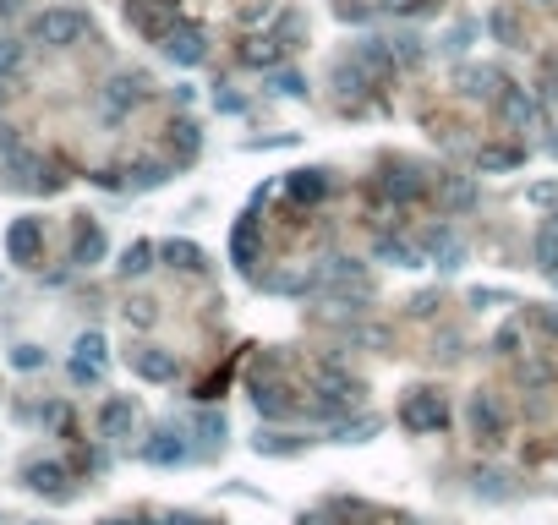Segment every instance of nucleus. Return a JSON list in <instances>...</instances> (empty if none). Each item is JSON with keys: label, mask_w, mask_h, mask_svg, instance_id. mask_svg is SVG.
I'll return each mask as SVG.
<instances>
[{"label": "nucleus", "mask_w": 558, "mask_h": 525, "mask_svg": "<svg viewBox=\"0 0 558 525\" xmlns=\"http://www.w3.org/2000/svg\"><path fill=\"white\" fill-rule=\"evenodd\" d=\"M252 405H258L263 422H290V416L301 411V405H296V389L279 378V361H274V356L263 361V372L252 378Z\"/></svg>", "instance_id": "1"}, {"label": "nucleus", "mask_w": 558, "mask_h": 525, "mask_svg": "<svg viewBox=\"0 0 558 525\" xmlns=\"http://www.w3.org/2000/svg\"><path fill=\"white\" fill-rule=\"evenodd\" d=\"M389 11H416V0H383Z\"/></svg>", "instance_id": "43"}, {"label": "nucleus", "mask_w": 558, "mask_h": 525, "mask_svg": "<svg viewBox=\"0 0 558 525\" xmlns=\"http://www.w3.org/2000/svg\"><path fill=\"white\" fill-rule=\"evenodd\" d=\"M143 99H148V77L121 72V77H110V83L99 88V115H104V121H126Z\"/></svg>", "instance_id": "5"}, {"label": "nucleus", "mask_w": 558, "mask_h": 525, "mask_svg": "<svg viewBox=\"0 0 558 525\" xmlns=\"http://www.w3.org/2000/svg\"><path fill=\"white\" fill-rule=\"evenodd\" d=\"M471 433H476V443H504V433H509V416H504V405L493 400V394H471Z\"/></svg>", "instance_id": "9"}, {"label": "nucleus", "mask_w": 558, "mask_h": 525, "mask_svg": "<svg viewBox=\"0 0 558 525\" xmlns=\"http://www.w3.org/2000/svg\"><path fill=\"white\" fill-rule=\"evenodd\" d=\"M465 93H476V99H487V93H498L504 83H498V72H487V66H471V72H460Z\"/></svg>", "instance_id": "27"}, {"label": "nucleus", "mask_w": 558, "mask_h": 525, "mask_svg": "<svg viewBox=\"0 0 558 525\" xmlns=\"http://www.w3.org/2000/svg\"><path fill=\"white\" fill-rule=\"evenodd\" d=\"M154 258H159V252H154V241H132V247L121 252V274H126V279L148 274V268H154Z\"/></svg>", "instance_id": "24"}, {"label": "nucleus", "mask_w": 558, "mask_h": 525, "mask_svg": "<svg viewBox=\"0 0 558 525\" xmlns=\"http://www.w3.org/2000/svg\"><path fill=\"white\" fill-rule=\"evenodd\" d=\"M367 433H378V416H362V422H356V427H351V422H345V427H340V433H334V443H362Z\"/></svg>", "instance_id": "32"}, {"label": "nucleus", "mask_w": 558, "mask_h": 525, "mask_svg": "<svg viewBox=\"0 0 558 525\" xmlns=\"http://www.w3.org/2000/svg\"><path fill=\"white\" fill-rule=\"evenodd\" d=\"M137 454H143L148 465H186V460H192V449H186L181 433H170V427H165V433H154Z\"/></svg>", "instance_id": "14"}, {"label": "nucleus", "mask_w": 558, "mask_h": 525, "mask_svg": "<svg viewBox=\"0 0 558 525\" xmlns=\"http://www.w3.org/2000/svg\"><path fill=\"white\" fill-rule=\"evenodd\" d=\"M99 525H148L143 515H110V520H99Z\"/></svg>", "instance_id": "41"}, {"label": "nucleus", "mask_w": 558, "mask_h": 525, "mask_svg": "<svg viewBox=\"0 0 558 525\" xmlns=\"http://www.w3.org/2000/svg\"><path fill=\"white\" fill-rule=\"evenodd\" d=\"M351 61L362 66L367 83H394V44H383V39H362V44L351 50Z\"/></svg>", "instance_id": "12"}, {"label": "nucleus", "mask_w": 558, "mask_h": 525, "mask_svg": "<svg viewBox=\"0 0 558 525\" xmlns=\"http://www.w3.org/2000/svg\"><path fill=\"white\" fill-rule=\"evenodd\" d=\"M537 263L548 268V274H558V230H553V225L537 236Z\"/></svg>", "instance_id": "31"}, {"label": "nucleus", "mask_w": 558, "mask_h": 525, "mask_svg": "<svg viewBox=\"0 0 558 525\" xmlns=\"http://www.w3.org/2000/svg\"><path fill=\"white\" fill-rule=\"evenodd\" d=\"M0 6H22V0H0Z\"/></svg>", "instance_id": "44"}, {"label": "nucleus", "mask_w": 558, "mask_h": 525, "mask_svg": "<svg viewBox=\"0 0 558 525\" xmlns=\"http://www.w3.org/2000/svg\"><path fill=\"white\" fill-rule=\"evenodd\" d=\"M553 230H558V214H553Z\"/></svg>", "instance_id": "46"}, {"label": "nucleus", "mask_w": 558, "mask_h": 525, "mask_svg": "<svg viewBox=\"0 0 558 525\" xmlns=\"http://www.w3.org/2000/svg\"><path fill=\"white\" fill-rule=\"evenodd\" d=\"M11 361H17L22 372H33V367H44V350L39 345H17V350H11Z\"/></svg>", "instance_id": "36"}, {"label": "nucleus", "mask_w": 558, "mask_h": 525, "mask_svg": "<svg viewBox=\"0 0 558 525\" xmlns=\"http://www.w3.org/2000/svg\"><path fill=\"white\" fill-rule=\"evenodd\" d=\"M165 55L176 66H203V55H208V39L197 28H170L165 33Z\"/></svg>", "instance_id": "13"}, {"label": "nucleus", "mask_w": 558, "mask_h": 525, "mask_svg": "<svg viewBox=\"0 0 558 525\" xmlns=\"http://www.w3.org/2000/svg\"><path fill=\"white\" fill-rule=\"evenodd\" d=\"M422 192H427V181H422V175H411V170H383L378 175V197L394 208V214H405L411 203H422Z\"/></svg>", "instance_id": "10"}, {"label": "nucleus", "mask_w": 558, "mask_h": 525, "mask_svg": "<svg viewBox=\"0 0 558 525\" xmlns=\"http://www.w3.org/2000/svg\"><path fill=\"white\" fill-rule=\"evenodd\" d=\"M126 367H132L143 383H176L181 361H176V350H159V345H132V350H126Z\"/></svg>", "instance_id": "6"}, {"label": "nucleus", "mask_w": 558, "mask_h": 525, "mask_svg": "<svg viewBox=\"0 0 558 525\" xmlns=\"http://www.w3.org/2000/svg\"><path fill=\"white\" fill-rule=\"evenodd\" d=\"M285 55H290L285 44H279L274 33H263V39H252L247 50H241V61H247V66H263V72H269V66H279Z\"/></svg>", "instance_id": "19"}, {"label": "nucleus", "mask_w": 558, "mask_h": 525, "mask_svg": "<svg viewBox=\"0 0 558 525\" xmlns=\"http://www.w3.org/2000/svg\"><path fill=\"white\" fill-rule=\"evenodd\" d=\"M99 258H104V230L93 225V219H77V236H72V263L93 268Z\"/></svg>", "instance_id": "17"}, {"label": "nucleus", "mask_w": 558, "mask_h": 525, "mask_svg": "<svg viewBox=\"0 0 558 525\" xmlns=\"http://www.w3.org/2000/svg\"><path fill=\"white\" fill-rule=\"evenodd\" d=\"M471 197H476L471 181H444V203L449 208H471Z\"/></svg>", "instance_id": "35"}, {"label": "nucleus", "mask_w": 558, "mask_h": 525, "mask_svg": "<svg viewBox=\"0 0 558 525\" xmlns=\"http://www.w3.org/2000/svg\"><path fill=\"white\" fill-rule=\"evenodd\" d=\"M170 148H176L181 165H192V159H197V126L192 121H176V126H170Z\"/></svg>", "instance_id": "26"}, {"label": "nucleus", "mask_w": 558, "mask_h": 525, "mask_svg": "<svg viewBox=\"0 0 558 525\" xmlns=\"http://www.w3.org/2000/svg\"><path fill=\"white\" fill-rule=\"evenodd\" d=\"M252 252H258V225H252V219H241L236 236H230V258H236L241 268H252Z\"/></svg>", "instance_id": "25"}, {"label": "nucleus", "mask_w": 558, "mask_h": 525, "mask_svg": "<svg viewBox=\"0 0 558 525\" xmlns=\"http://www.w3.org/2000/svg\"><path fill=\"white\" fill-rule=\"evenodd\" d=\"M258 454H301L296 433H258Z\"/></svg>", "instance_id": "28"}, {"label": "nucleus", "mask_w": 558, "mask_h": 525, "mask_svg": "<svg viewBox=\"0 0 558 525\" xmlns=\"http://www.w3.org/2000/svg\"><path fill=\"white\" fill-rule=\"evenodd\" d=\"M498 350H504V356H515L520 350V323H509V329H498V340H493Z\"/></svg>", "instance_id": "38"}, {"label": "nucleus", "mask_w": 558, "mask_h": 525, "mask_svg": "<svg viewBox=\"0 0 558 525\" xmlns=\"http://www.w3.org/2000/svg\"><path fill=\"white\" fill-rule=\"evenodd\" d=\"M542 329H548L553 340H558V312H542Z\"/></svg>", "instance_id": "42"}, {"label": "nucleus", "mask_w": 558, "mask_h": 525, "mask_svg": "<svg viewBox=\"0 0 558 525\" xmlns=\"http://www.w3.org/2000/svg\"><path fill=\"white\" fill-rule=\"evenodd\" d=\"M17 66H22V44L17 39H0V83H6Z\"/></svg>", "instance_id": "33"}, {"label": "nucleus", "mask_w": 558, "mask_h": 525, "mask_svg": "<svg viewBox=\"0 0 558 525\" xmlns=\"http://www.w3.org/2000/svg\"><path fill=\"white\" fill-rule=\"evenodd\" d=\"M493 104H498V121H504L509 132H531V126H537V99H531L526 88L504 83L493 93Z\"/></svg>", "instance_id": "8"}, {"label": "nucleus", "mask_w": 558, "mask_h": 525, "mask_svg": "<svg viewBox=\"0 0 558 525\" xmlns=\"http://www.w3.org/2000/svg\"><path fill=\"white\" fill-rule=\"evenodd\" d=\"M22 482H28L33 493H55V498H61L66 493V465L61 460H28V465H22Z\"/></svg>", "instance_id": "15"}, {"label": "nucleus", "mask_w": 558, "mask_h": 525, "mask_svg": "<svg viewBox=\"0 0 558 525\" xmlns=\"http://www.w3.org/2000/svg\"><path fill=\"white\" fill-rule=\"evenodd\" d=\"M312 394H318V416H340L362 400V378L340 367H312Z\"/></svg>", "instance_id": "3"}, {"label": "nucleus", "mask_w": 558, "mask_h": 525, "mask_svg": "<svg viewBox=\"0 0 558 525\" xmlns=\"http://www.w3.org/2000/svg\"><path fill=\"white\" fill-rule=\"evenodd\" d=\"M39 252H44V225L39 219H11V230H6V258L11 263H39Z\"/></svg>", "instance_id": "11"}, {"label": "nucleus", "mask_w": 558, "mask_h": 525, "mask_svg": "<svg viewBox=\"0 0 558 525\" xmlns=\"http://www.w3.org/2000/svg\"><path fill=\"white\" fill-rule=\"evenodd\" d=\"M165 181H170V165H154V159L126 170V186H132V192H154V186H165Z\"/></svg>", "instance_id": "23"}, {"label": "nucleus", "mask_w": 558, "mask_h": 525, "mask_svg": "<svg viewBox=\"0 0 558 525\" xmlns=\"http://www.w3.org/2000/svg\"><path fill=\"white\" fill-rule=\"evenodd\" d=\"M378 263H394V268H422V252L400 236H378Z\"/></svg>", "instance_id": "20"}, {"label": "nucleus", "mask_w": 558, "mask_h": 525, "mask_svg": "<svg viewBox=\"0 0 558 525\" xmlns=\"http://www.w3.org/2000/svg\"><path fill=\"white\" fill-rule=\"evenodd\" d=\"M323 192H329V175L323 170H296L290 175V197H296V203H318Z\"/></svg>", "instance_id": "21"}, {"label": "nucleus", "mask_w": 558, "mask_h": 525, "mask_svg": "<svg viewBox=\"0 0 558 525\" xmlns=\"http://www.w3.org/2000/svg\"><path fill=\"white\" fill-rule=\"evenodd\" d=\"M400 427L405 433H444L449 427V400L438 389H411L400 405Z\"/></svg>", "instance_id": "4"}, {"label": "nucleus", "mask_w": 558, "mask_h": 525, "mask_svg": "<svg viewBox=\"0 0 558 525\" xmlns=\"http://www.w3.org/2000/svg\"><path fill=\"white\" fill-rule=\"evenodd\" d=\"M542 93H548V99H558V55L542 66Z\"/></svg>", "instance_id": "39"}, {"label": "nucleus", "mask_w": 558, "mask_h": 525, "mask_svg": "<svg viewBox=\"0 0 558 525\" xmlns=\"http://www.w3.org/2000/svg\"><path fill=\"white\" fill-rule=\"evenodd\" d=\"M493 33L504 44H520V22H515V11H493Z\"/></svg>", "instance_id": "34"}, {"label": "nucleus", "mask_w": 558, "mask_h": 525, "mask_svg": "<svg viewBox=\"0 0 558 525\" xmlns=\"http://www.w3.org/2000/svg\"><path fill=\"white\" fill-rule=\"evenodd\" d=\"M93 427H99V438H110V443L132 438V427H137V400H132V394H110V400L99 405V416H93Z\"/></svg>", "instance_id": "7"}, {"label": "nucleus", "mask_w": 558, "mask_h": 525, "mask_svg": "<svg viewBox=\"0 0 558 525\" xmlns=\"http://www.w3.org/2000/svg\"><path fill=\"white\" fill-rule=\"evenodd\" d=\"M159 258H165L170 268H181V274H203V247H192V241H176V236H170L165 241V247H159Z\"/></svg>", "instance_id": "18"}, {"label": "nucleus", "mask_w": 558, "mask_h": 525, "mask_svg": "<svg viewBox=\"0 0 558 525\" xmlns=\"http://www.w3.org/2000/svg\"><path fill=\"white\" fill-rule=\"evenodd\" d=\"M83 33H88V17L72 11V6H50V11H39V17L28 22V39L44 44V50H72Z\"/></svg>", "instance_id": "2"}, {"label": "nucleus", "mask_w": 558, "mask_h": 525, "mask_svg": "<svg viewBox=\"0 0 558 525\" xmlns=\"http://www.w3.org/2000/svg\"><path fill=\"white\" fill-rule=\"evenodd\" d=\"M542 6H553V0H542Z\"/></svg>", "instance_id": "47"}, {"label": "nucleus", "mask_w": 558, "mask_h": 525, "mask_svg": "<svg viewBox=\"0 0 558 525\" xmlns=\"http://www.w3.org/2000/svg\"><path fill=\"white\" fill-rule=\"evenodd\" d=\"M22 154V126H11V121H0V170L11 165V159Z\"/></svg>", "instance_id": "29"}, {"label": "nucleus", "mask_w": 558, "mask_h": 525, "mask_svg": "<svg viewBox=\"0 0 558 525\" xmlns=\"http://www.w3.org/2000/svg\"><path fill=\"white\" fill-rule=\"evenodd\" d=\"M279 93H285V99H301V93H307V83H301V77H279L274 83Z\"/></svg>", "instance_id": "40"}, {"label": "nucleus", "mask_w": 558, "mask_h": 525, "mask_svg": "<svg viewBox=\"0 0 558 525\" xmlns=\"http://www.w3.org/2000/svg\"><path fill=\"white\" fill-rule=\"evenodd\" d=\"M515 165H526V148L493 143V148H482V154H476V170H515Z\"/></svg>", "instance_id": "22"}, {"label": "nucleus", "mask_w": 558, "mask_h": 525, "mask_svg": "<svg viewBox=\"0 0 558 525\" xmlns=\"http://www.w3.org/2000/svg\"><path fill=\"white\" fill-rule=\"evenodd\" d=\"M197 433H203L208 443H219V438H225V416H214V411H208L203 422H197Z\"/></svg>", "instance_id": "37"}, {"label": "nucleus", "mask_w": 558, "mask_h": 525, "mask_svg": "<svg viewBox=\"0 0 558 525\" xmlns=\"http://www.w3.org/2000/svg\"><path fill=\"white\" fill-rule=\"evenodd\" d=\"M154 323H159L154 301H132V307H126V329H154Z\"/></svg>", "instance_id": "30"}, {"label": "nucleus", "mask_w": 558, "mask_h": 525, "mask_svg": "<svg viewBox=\"0 0 558 525\" xmlns=\"http://www.w3.org/2000/svg\"><path fill=\"white\" fill-rule=\"evenodd\" d=\"M0 104H6V83H0Z\"/></svg>", "instance_id": "45"}, {"label": "nucleus", "mask_w": 558, "mask_h": 525, "mask_svg": "<svg viewBox=\"0 0 558 525\" xmlns=\"http://www.w3.org/2000/svg\"><path fill=\"white\" fill-rule=\"evenodd\" d=\"M99 372H104V340L99 334H83V340H77V356H72V378L93 383Z\"/></svg>", "instance_id": "16"}]
</instances>
